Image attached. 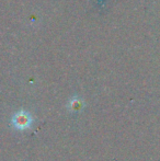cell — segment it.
I'll use <instances>...</instances> for the list:
<instances>
[{"instance_id":"cell-1","label":"cell","mask_w":160,"mask_h":161,"mask_svg":"<svg viewBox=\"0 0 160 161\" xmlns=\"http://www.w3.org/2000/svg\"><path fill=\"white\" fill-rule=\"evenodd\" d=\"M33 123V116L30 112L20 110L15 112L11 117V125L17 130H24L31 127Z\"/></svg>"},{"instance_id":"cell-2","label":"cell","mask_w":160,"mask_h":161,"mask_svg":"<svg viewBox=\"0 0 160 161\" xmlns=\"http://www.w3.org/2000/svg\"><path fill=\"white\" fill-rule=\"evenodd\" d=\"M85 108V101L82 97L78 96H74L69 99L68 103H67V110L70 113H78L81 112L82 108Z\"/></svg>"}]
</instances>
